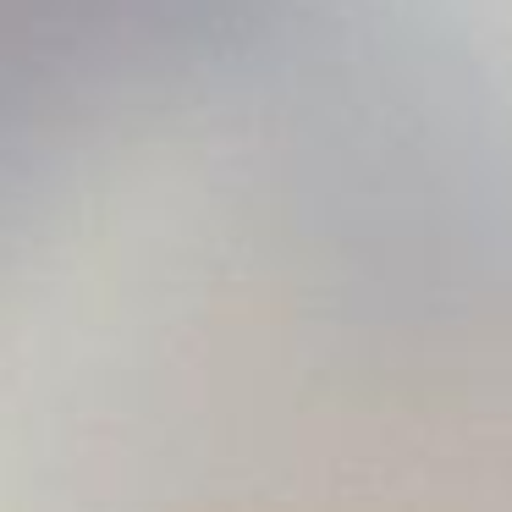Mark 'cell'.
Instances as JSON below:
<instances>
[{"label":"cell","instance_id":"6da1fadb","mask_svg":"<svg viewBox=\"0 0 512 512\" xmlns=\"http://www.w3.org/2000/svg\"><path fill=\"white\" fill-rule=\"evenodd\" d=\"M89 94L45 0H0V215L56 171Z\"/></svg>","mask_w":512,"mask_h":512},{"label":"cell","instance_id":"7a4b0ae2","mask_svg":"<svg viewBox=\"0 0 512 512\" xmlns=\"http://www.w3.org/2000/svg\"><path fill=\"white\" fill-rule=\"evenodd\" d=\"M94 89L127 72L199 67L270 23L281 0H45Z\"/></svg>","mask_w":512,"mask_h":512}]
</instances>
